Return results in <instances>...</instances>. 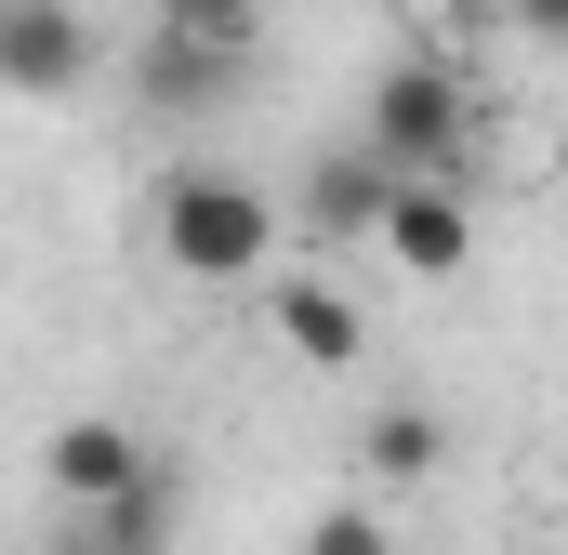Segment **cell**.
Segmentation results:
<instances>
[{"label": "cell", "mask_w": 568, "mask_h": 555, "mask_svg": "<svg viewBox=\"0 0 568 555\" xmlns=\"http://www.w3.org/2000/svg\"><path fill=\"white\" fill-rule=\"evenodd\" d=\"M357 145H371L384 172H449V185H463V159H476V80H463V53H397V67L371 80Z\"/></svg>", "instance_id": "6da1fadb"}, {"label": "cell", "mask_w": 568, "mask_h": 555, "mask_svg": "<svg viewBox=\"0 0 568 555\" xmlns=\"http://www.w3.org/2000/svg\"><path fill=\"white\" fill-rule=\"evenodd\" d=\"M265 252H278V199L252 172H172L159 185V265L172 278L239 291V278H265Z\"/></svg>", "instance_id": "7a4b0ae2"}, {"label": "cell", "mask_w": 568, "mask_h": 555, "mask_svg": "<svg viewBox=\"0 0 568 555\" xmlns=\"http://www.w3.org/2000/svg\"><path fill=\"white\" fill-rule=\"evenodd\" d=\"M371 239H384L410 278H463L476 212H463V185H449V172H397V185H384V212H371Z\"/></svg>", "instance_id": "3957f363"}, {"label": "cell", "mask_w": 568, "mask_h": 555, "mask_svg": "<svg viewBox=\"0 0 568 555\" xmlns=\"http://www.w3.org/2000/svg\"><path fill=\"white\" fill-rule=\"evenodd\" d=\"M93 80V27H80V0H0V93H80Z\"/></svg>", "instance_id": "277c9868"}, {"label": "cell", "mask_w": 568, "mask_h": 555, "mask_svg": "<svg viewBox=\"0 0 568 555\" xmlns=\"http://www.w3.org/2000/svg\"><path fill=\"white\" fill-rule=\"evenodd\" d=\"M265 331H278L304 371H357V357H371V317H357L331 278H265Z\"/></svg>", "instance_id": "5b68a950"}, {"label": "cell", "mask_w": 568, "mask_h": 555, "mask_svg": "<svg viewBox=\"0 0 568 555\" xmlns=\"http://www.w3.org/2000/svg\"><path fill=\"white\" fill-rule=\"evenodd\" d=\"M133 463H145V436H133V423H53V436H40V490H67V503L120 490Z\"/></svg>", "instance_id": "8992f818"}, {"label": "cell", "mask_w": 568, "mask_h": 555, "mask_svg": "<svg viewBox=\"0 0 568 555\" xmlns=\"http://www.w3.org/2000/svg\"><path fill=\"white\" fill-rule=\"evenodd\" d=\"M384 185H397V172H384L371 145H331V159L304 172V225H317V239H371V212H384Z\"/></svg>", "instance_id": "52a82bcc"}, {"label": "cell", "mask_w": 568, "mask_h": 555, "mask_svg": "<svg viewBox=\"0 0 568 555\" xmlns=\"http://www.w3.org/2000/svg\"><path fill=\"white\" fill-rule=\"evenodd\" d=\"M436 450H449V436H436V411H410V397L357 423V476H371V490H424V476H436Z\"/></svg>", "instance_id": "ba28073f"}, {"label": "cell", "mask_w": 568, "mask_h": 555, "mask_svg": "<svg viewBox=\"0 0 568 555\" xmlns=\"http://www.w3.org/2000/svg\"><path fill=\"white\" fill-rule=\"evenodd\" d=\"M225 93H239V53H199V40H159V27H145V107L199 120V107H225Z\"/></svg>", "instance_id": "9c48e42d"}, {"label": "cell", "mask_w": 568, "mask_h": 555, "mask_svg": "<svg viewBox=\"0 0 568 555\" xmlns=\"http://www.w3.org/2000/svg\"><path fill=\"white\" fill-rule=\"evenodd\" d=\"M80 516H93V543H106V555H159V543H172V503H159V463H133L120 490H93Z\"/></svg>", "instance_id": "30bf717a"}, {"label": "cell", "mask_w": 568, "mask_h": 555, "mask_svg": "<svg viewBox=\"0 0 568 555\" xmlns=\"http://www.w3.org/2000/svg\"><path fill=\"white\" fill-rule=\"evenodd\" d=\"M145 27H159V40H199V53H239V67H252V40H265L252 0H159Z\"/></svg>", "instance_id": "8fae6325"}, {"label": "cell", "mask_w": 568, "mask_h": 555, "mask_svg": "<svg viewBox=\"0 0 568 555\" xmlns=\"http://www.w3.org/2000/svg\"><path fill=\"white\" fill-rule=\"evenodd\" d=\"M304 555H397V529H384L371 503H331V516L304 529Z\"/></svg>", "instance_id": "7c38bea8"}, {"label": "cell", "mask_w": 568, "mask_h": 555, "mask_svg": "<svg viewBox=\"0 0 568 555\" xmlns=\"http://www.w3.org/2000/svg\"><path fill=\"white\" fill-rule=\"evenodd\" d=\"M516 27L529 40H568V0H516Z\"/></svg>", "instance_id": "4fadbf2b"}, {"label": "cell", "mask_w": 568, "mask_h": 555, "mask_svg": "<svg viewBox=\"0 0 568 555\" xmlns=\"http://www.w3.org/2000/svg\"><path fill=\"white\" fill-rule=\"evenodd\" d=\"M53 555H106V543H93V529H67V543H53Z\"/></svg>", "instance_id": "5bb4252c"}]
</instances>
